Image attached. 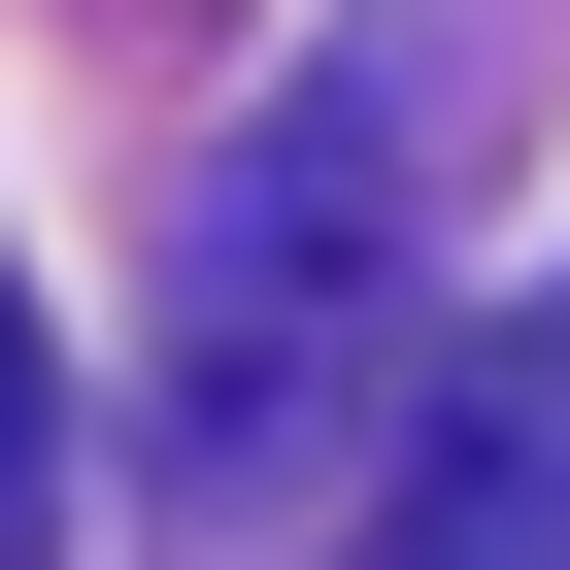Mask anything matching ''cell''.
I'll list each match as a JSON object with an SVG mask.
<instances>
[{
	"mask_svg": "<svg viewBox=\"0 0 570 570\" xmlns=\"http://www.w3.org/2000/svg\"><path fill=\"white\" fill-rule=\"evenodd\" d=\"M336 570H570V303H503V336L436 370V436H403V503H370Z\"/></svg>",
	"mask_w": 570,
	"mask_h": 570,
	"instance_id": "obj_2",
	"label": "cell"
},
{
	"mask_svg": "<svg viewBox=\"0 0 570 570\" xmlns=\"http://www.w3.org/2000/svg\"><path fill=\"white\" fill-rule=\"evenodd\" d=\"M35 503H68V370H35V303H0V570H35Z\"/></svg>",
	"mask_w": 570,
	"mask_h": 570,
	"instance_id": "obj_3",
	"label": "cell"
},
{
	"mask_svg": "<svg viewBox=\"0 0 570 570\" xmlns=\"http://www.w3.org/2000/svg\"><path fill=\"white\" fill-rule=\"evenodd\" d=\"M370 202H403V101L336 68L303 135L235 168V235H202V336H168V403H202V436H268V403L336 370V303H370Z\"/></svg>",
	"mask_w": 570,
	"mask_h": 570,
	"instance_id": "obj_1",
	"label": "cell"
}]
</instances>
